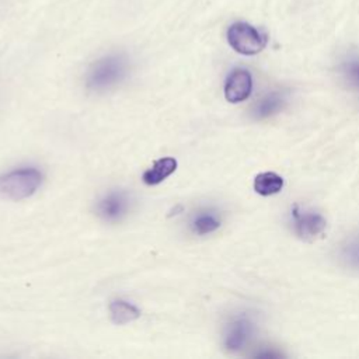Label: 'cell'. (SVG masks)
Returning a JSON list of instances; mask_svg holds the SVG:
<instances>
[{"mask_svg":"<svg viewBox=\"0 0 359 359\" xmlns=\"http://www.w3.org/2000/svg\"><path fill=\"white\" fill-rule=\"evenodd\" d=\"M109 316L112 323L118 325H125L137 320L140 317V310L135 304L123 299H116L109 304Z\"/></svg>","mask_w":359,"mask_h":359,"instance_id":"obj_11","label":"cell"},{"mask_svg":"<svg viewBox=\"0 0 359 359\" xmlns=\"http://www.w3.org/2000/svg\"><path fill=\"white\" fill-rule=\"evenodd\" d=\"M42 174L36 168H20L0 177V194L11 201L27 199L36 192Z\"/></svg>","mask_w":359,"mask_h":359,"instance_id":"obj_2","label":"cell"},{"mask_svg":"<svg viewBox=\"0 0 359 359\" xmlns=\"http://www.w3.org/2000/svg\"><path fill=\"white\" fill-rule=\"evenodd\" d=\"M252 90V77L245 69L233 70L224 84V97L229 102L237 104L247 100Z\"/></svg>","mask_w":359,"mask_h":359,"instance_id":"obj_6","label":"cell"},{"mask_svg":"<svg viewBox=\"0 0 359 359\" xmlns=\"http://www.w3.org/2000/svg\"><path fill=\"white\" fill-rule=\"evenodd\" d=\"M338 259L344 268L359 272V234L348 237L339 245Z\"/></svg>","mask_w":359,"mask_h":359,"instance_id":"obj_10","label":"cell"},{"mask_svg":"<svg viewBox=\"0 0 359 359\" xmlns=\"http://www.w3.org/2000/svg\"><path fill=\"white\" fill-rule=\"evenodd\" d=\"M283 188V178L273 172L265 171L254 178V191L261 196H271L280 192Z\"/></svg>","mask_w":359,"mask_h":359,"instance_id":"obj_12","label":"cell"},{"mask_svg":"<svg viewBox=\"0 0 359 359\" xmlns=\"http://www.w3.org/2000/svg\"><path fill=\"white\" fill-rule=\"evenodd\" d=\"M292 227L297 237L311 241L325 231L327 220L318 212L294 206L292 210Z\"/></svg>","mask_w":359,"mask_h":359,"instance_id":"obj_4","label":"cell"},{"mask_svg":"<svg viewBox=\"0 0 359 359\" xmlns=\"http://www.w3.org/2000/svg\"><path fill=\"white\" fill-rule=\"evenodd\" d=\"M177 170V160L174 157H163L153 163L150 168L143 172V182L146 185H157L163 182Z\"/></svg>","mask_w":359,"mask_h":359,"instance_id":"obj_8","label":"cell"},{"mask_svg":"<svg viewBox=\"0 0 359 359\" xmlns=\"http://www.w3.org/2000/svg\"><path fill=\"white\" fill-rule=\"evenodd\" d=\"M130 209V198L125 191H111L104 195L95 206V213L104 222H119Z\"/></svg>","mask_w":359,"mask_h":359,"instance_id":"obj_5","label":"cell"},{"mask_svg":"<svg viewBox=\"0 0 359 359\" xmlns=\"http://www.w3.org/2000/svg\"><path fill=\"white\" fill-rule=\"evenodd\" d=\"M344 74L348 83L359 88V60H352L344 66Z\"/></svg>","mask_w":359,"mask_h":359,"instance_id":"obj_14","label":"cell"},{"mask_svg":"<svg viewBox=\"0 0 359 359\" xmlns=\"http://www.w3.org/2000/svg\"><path fill=\"white\" fill-rule=\"evenodd\" d=\"M128 62L122 55H108L91 65L86 76V87L91 91H105L123 80Z\"/></svg>","mask_w":359,"mask_h":359,"instance_id":"obj_1","label":"cell"},{"mask_svg":"<svg viewBox=\"0 0 359 359\" xmlns=\"http://www.w3.org/2000/svg\"><path fill=\"white\" fill-rule=\"evenodd\" d=\"M254 327L247 317H237L231 320L226 328L224 346L230 352L241 351L250 341Z\"/></svg>","mask_w":359,"mask_h":359,"instance_id":"obj_7","label":"cell"},{"mask_svg":"<svg viewBox=\"0 0 359 359\" xmlns=\"http://www.w3.org/2000/svg\"><path fill=\"white\" fill-rule=\"evenodd\" d=\"M191 226H192L194 233H196L199 236H205V234H210V233L216 231L220 227V219L215 213L203 212L194 217Z\"/></svg>","mask_w":359,"mask_h":359,"instance_id":"obj_13","label":"cell"},{"mask_svg":"<svg viewBox=\"0 0 359 359\" xmlns=\"http://www.w3.org/2000/svg\"><path fill=\"white\" fill-rule=\"evenodd\" d=\"M229 45L241 55H257L266 43L265 36L247 22H234L227 29Z\"/></svg>","mask_w":359,"mask_h":359,"instance_id":"obj_3","label":"cell"},{"mask_svg":"<svg viewBox=\"0 0 359 359\" xmlns=\"http://www.w3.org/2000/svg\"><path fill=\"white\" fill-rule=\"evenodd\" d=\"M285 97L278 93V91H272L265 94L252 108V116L255 119H266L275 114H278L283 105H285Z\"/></svg>","mask_w":359,"mask_h":359,"instance_id":"obj_9","label":"cell"}]
</instances>
